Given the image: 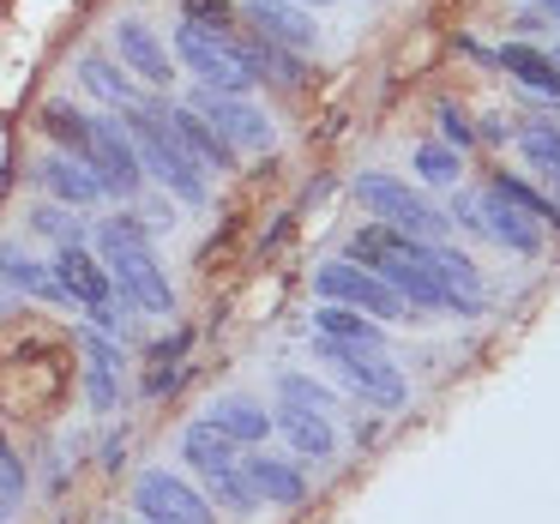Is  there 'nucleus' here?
<instances>
[{
	"mask_svg": "<svg viewBox=\"0 0 560 524\" xmlns=\"http://www.w3.org/2000/svg\"><path fill=\"white\" fill-rule=\"evenodd\" d=\"M434 271H440V283H446V307H452V314H464V319L482 314L488 290H482V271H476L470 259L452 254V247H434Z\"/></svg>",
	"mask_w": 560,
	"mask_h": 524,
	"instance_id": "18",
	"label": "nucleus"
},
{
	"mask_svg": "<svg viewBox=\"0 0 560 524\" xmlns=\"http://www.w3.org/2000/svg\"><path fill=\"white\" fill-rule=\"evenodd\" d=\"M19 494H25V464L13 458V446L0 434V500H19Z\"/></svg>",
	"mask_w": 560,
	"mask_h": 524,
	"instance_id": "33",
	"label": "nucleus"
},
{
	"mask_svg": "<svg viewBox=\"0 0 560 524\" xmlns=\"http://www.w3.org/2000/svg\"><path fill=\"white\" fill-rule=\"evenodd\" d=\"M440 127H446V139H452V145H464V151L476 145V127H470V115H458L452 103L440 109Z\"/></svg>",
	"mask_w": 560,
	"mask_h": 524,
	"instance_id": "35",
	"label": "nucleus"
},
{
	"mask_svg": "<svg viewBox=\"0 0 560 524\" xmlns=\"http://www.w3.org/2000/svg\"><path fill=\"white\" fill-rule=\"evenodd\" d=\"M242 476L259 500H271V506H302L307 500V476H302V464H290V458L254 452V458H242Z\"/></svg>",
	"mask_w": 560,
	"mask_h": 524,
	"instance_id": "16",
	"label": "nucleus"
},
{
	"mask_svg": "<svg viewBox=\"0 0 560 524\" xmlns=\"http://www.w3.org/2000/svg\"><path fill=\"white\" fill-rule=\"evenodd\" d=\"M295 7H314V0H295ZM319 7H326V0H319Z\"/></svg>",
	"mask_w": 560,
	"mask_h": 524,
	"instance_id": "38",
	"label": "nucleus"
},
{
	"mask_svg": "<svg viewBox=\"0 0 560 524\" xmlns=\"http://www.w3.org/2000/svg\"><path fill=\"white\" fill-rule=\"evenodd\" d=\"M319 362H331L343 380H350L355 392H362L374 410H404V398H410V386H404V374L386 362L380 350H362V343H338V338H314Z\"/></svg>",
	"mask_w": 560,
	"mask_h": 524,
	"instance_id": "7",
	"label": "nucleus"
},
{
	"mask_svg": "<svg viewBox=\"0 0 560 524\" xmlns=\"http://www.w3.org/2000/svg\"><path fill=\"white\" fill-rule=\"evenodd\" d=\"M206 416H211V422H218L223 434L235 440V446H259V440L271 434V410H259L254 398H218Z\"/></svg>",
	"mask_w": 560,
	"mask_h": 524,
	"instance_id": "22",
	"label": "nucleus"
},
{
	"mask_svg": "<svg viewBox=\"0 0 560 524\" xmlns=\"http://www.w3.org/2000/svg\"><path fill=\"white\" fill-rule=\"evenodd\" d=\"M121 133L133 139L139 163H145V175H158L163 187H170L182 206H206L211 187H206V170H199L194 158H187V145L170 133V121H163V109H145V103H133V109H121Z\"/></svg>",
	"mask_w": 560,
	"mask_h": 524,
	"instance_id": "3",
	"label": "nucleus"
},
{
	"mask_svg": "<svg viewBox=\"0 0 560 524\" xmlns=\"http://www.w3.org/2000/svg\"><path fill=\"white\" fill-rule=\"evenodd\" d=\"M548 61H555V67H560V49H555V55H548Z\"/></svg>",
	"mask_w": 560,
	"mask_h": 524,
	"instance_id": "39",
	"label": "nucleus"
},
{
	"mask_svg": "<svg viewBox=\"0 0 560 524\" xmlns=\"http://www.w3.org/2000/svg\"><path fill=\"white\" fill-rule=\"evenodd\" d=\"M488 187H494L500 199H512V206H518L524 218H536V223H542V230H560V206H548V199L536 194V187L512 182V175H494V182H488Z\"/></svg>",
	"mask_w": 560,
	"mask_h": 524,
	"instance_id": "30",
	"label": "nucleus"
},
{
	"mask_svg": "<svg viewBox=\"0 0 560 524\" xmlns=\"http://www.w3.org/2000/svg\"><path fill=\"white\" fill-rule=\"evenodd\" d=\"M500 67H506L518 85H530V91H542V97L560 103V67L548 61V49H536V43H506V49H500Z\"/></svg>",
	"mask_w": 560,
	"mask_h": 524,
	"instance_id": "20",
	"label": "nucleus"
},
{
	"mask_svg": "<svg viewBox=\"0 0 560 524\" xmlns=\"http://www.w3.org/2000/svg\"><path fill=\"white\" fill-rule=\"evenodd\" d=\"M133 506L139 519H158V524H218L211 500L199 488H187L175 470H145L133 488Z\"/></svg>",
	"mask_w": 560,
	"mask_h": 524,
	"instance_id": "9",
	"label": "nucleus"
},
{
	"mask_svg": "<svg viewBox=\"0 0 560 524\" xmlns=\"http://www.w3.org/2000/svg\"><path fill=\"white\" fill-rule=\"evenodd\" d=\"M355 199L368 206V218L386 223V230H404V235H422V242H434L440 230H446V218H440V206H428L422 194H416L410 182H398V175H355Z\"/></svg>",
	"mask_w": 560,
	"mask_h": 524,
	"instance_id": "5",
	"label": "nucleus"
},
{
	"mask_svg": "<svg viewBox=\"0 0 560 524\" xmlns=\"http://www.w3.org/2000/svg\"><path fill=\"white\" fill-rule=\"evenodd\" d=\"M85 356H91V410H115V368H121V356L97 331L85 338Z\"/></svg>",
	"mask_w": 560,
	"mask_h": 524,
	"instance_id": "28",
	"label": "nucleus"
},
{
	"mask_svg": "<svg viewBox=\"0 0 560 524\" xmlns=\"http://www.w3.org/2000/svg\"><path fill=\"white\" fill-rule=\"evenodd\" d=\"M0 278L19 283V290H31V295H43V302H73V295L61 290V278H49V266L25 259L19 247H0Z\"/></svg>",
	"mask_w": 560,
	"mask_h": 524,
	"instance_id": "25",
	"label": "nucleus"
},
{
	"mask_svg": "<svg viewBox=\"0 0 560 524\" xmlns=\"http://www.w3.org/2000/svg\"><path fill=\"white\" fill-rule=\"evenodd\" d=\"M314 338H338V343H362V350H380V343H386V331H380V319L355 314V307H343V302H319Z\"/></svg>",
	"mask_w": 560,
	"mask_h": 524,
	"instance_id": "19",
	"label": "nucleus"
},
{
	"mask_svg": "<svg viewBox=\"0 0 560 524\" xmlns=\"http://www.w3.org/2000/svg\"><path fill=\"white\" fill-rule=\"evenodd\" d=\"M452 218L464 223V230H476V235H488V242H500V247H512V254H542V223L536 218H524L512 199H500L494 187H482L476 199H458V211Z\"/></svg>",
	"mask_w": 560,
	"mask_h": 524,
	"instance_id": "8",
	"label": "nucleus"
},
{
	"mask_svg": "<svg viewBox=\"0 0 560 524\" xmlns=\"http://www.w3.org/2000/svg\"><path fill=\"white\" fill-rule=\"evenodd\" d=\"M115 55H121L127 73L145 79L151 91L175 85V61H170V49L158 43V31H151L145 19H121V25H115Z\"/></svg>",
	"mask_w": 560,
	"mask_h": 524,
	"instance_id": "12",
	"label": "nucleus"
},
{
	"mask_svg": "<svg viewBox=\"0 0 560 524\" xmlns=\"http://www.w3.org/2000/svg\"><path fill=\"white\" fill-rule=\"evenodd\" d=\"M247 25H254V37L278 43V49H290V55L314 49V25H307V13L295 0H247Z\"/></svg>",
	"mask_w": 560,
	"mask_h": 524,
	"instance_id": "15",
	"label": "nucleus"
},
{
	"mask_svg": "<svg viewBox=\"0 0 560 524\" xmlns=\"http://www.w3.org/2000/svg\"><path fill=\"white\" fill-rule=\"evenodd\" d=\"M37 175H43V187H49V194L61 199V206H97V199H103L97 175H91L79 158H49Z\"/></svg>",
	"mask_w": 560,
	"mask_h": 524,
	"instance_id": "21",
	"label": "nucleus"
},
{
	"mask_svg": "<svg viewBox=\"0 0 560 524\" xmlns=\"http://www.w3.org/2000/svg\"><path fill=\"white\" fill-rule=\"evenodd\" d=\"M518 151H524V163L560 194V121H524Z\"/></svg>",
	"mask_w": 560,
	"mask_h": 524,
	"instance_id": "24",
	"label": "nucleus"
},
{
	"mask_svg": "<svg viewBox=\"0 0 560 524\" xmlns=\"http://www.w3.org/2000/svg\"><path fill=\"white\" fill-rule=\"evenodd\" d=\"M175 55H182V67L206 91H235V97H247V91L259 85L254 61L242 55V37H230V31H206V25H194V19H182Z\"/></svg>",
	"mask_w": 560,
	"mask_h": 524,
	"instance_id": "4",
	"label": "nucleus"
},
{
	"mask_svg": "<svg viewBox=\"0 0 560 524\" xmlns=\"http://www.w3.org/2000/svg\"><path fill=\"white\" fill-rule=\"evenodd\" d=\"M182 458L194 464L199 476H211V470H223V464H235V440L223 434L211 416H199V422L182 434Z\"/></svg>",
	"mask_w": 560,
	"mask_h": 524,
	"instance_id": "23",
	"label": "nucleus"
},
{
	"mask_svg": "<svg viewBox=\"0 0 560 524\" xmlns=\"http://www.w3.org/2000/svg\"><path fill=\"white\" fill-rule=\"evenodd\" d=\"M163 121H170V133L187 145V158H194L199 170L235 175V163H242V151H235L230 139H223L218 127H211L206 115H199V109H163Z\"/></svg>",
	"mask_w": 560,
	"mask_h": 524,
	"instance_id": "13",
	"label": "nucleus"
},
{
	"mask_svg": "<svg viewBox=\"0 0 560 524\" xmlns=\"http://www.w3.org/2000/svg\"><path fill=\"white\" fill-rule=\"evenodd\" d=\"M278 398L307 404V410H326L331 416V392L319 386V380H307V374H278Z\"/></svg>",
	"mask_w": 560,
	"mask_h": 524,
	"instance_id": "32",
	"label": "nucleus"
},
{
	"mask_svg": "<svg viewBox=\"0 0 560 524\" xmlns=\"http://www.w3.org/2000/svg\"><path fill=\"white\" fill-rule=\"evenodd\" d=\"M206 488H211V494H218L230 512H242V519H247V512H259V494L247 488L242 458H235V464H223V470H211V476H206Z\"/></svg>",
	"mask_w": 560,
	"mask_h": 524,
	"instance_id": "29",
	"label": "nucleus"
},
{
	"mask_svg": "<svg viewBox=\"0 0 560 524\" xmlns=\"http://www.w3.org/2000/svg\"><path fill=\"white\" fill-rule=\"evenodd\" d=\"M314 290L326 295V302H343V307H355V314L380 319V326L404 319V307H410L386 278H380V271L355 266V259H331V266H319V271H314Z\"/></svg>",
	"mask_w": 560,
	"mask_h": 524,
	"instance_id": "6",
	"label": "nucleus"
},
{
	"mask_svg": "<svg viewBox=\"0 0 560 524\" xmlns=\"http://www.w3.org/2000/svg\"><path fill=\"white\" fill-rule=\"evenodd\" d=\"M31 223H37L43 235H55V242H61V247H67V242H79V223H67L61 211H37V218H31Z\"/></svg>",
	"mask_w": 560,
	"mask_h": 524,
	"instance_id": "36",
	"label": "nucleus"
},
{
	"mask_svg": "<svg viewBox=\"0 0 560 524\" xmlns=\"http://www.w3.org/2000/svg\"><path fill=\"white\" fill-rule=\"evenodd\" d=\"M536 7H542V13H548V19H555V25H560V0H536Z\"/></svg>",
	"mask_w": 560,
	"mask_h": 524,
	"instance_id": "37",
	"label": "nucleus"
},
{
	"mask_svg": "<svg viewBox=\"0 0 560 524\" xmlns=\"http://www.w3.org/2000/svg\"><path fill=\"white\" fill-rule=\"evenodd\" d=\"M43 133H49L55 145H67V158H79V163L91 158V115H79L73 103H49V109H43Z\"/></svg>",
	"mask_w": 560,
	"mask_h": 524,
	"instance_id": "27",
	"label": "nucleus"
},
{
	"mask_svg": "<svg viewBox=\"0 0 560 524\" xmlns=\"http://www.w3.org/2000/svg\"><path fill=\"white\" fill-rule=\"evenodd\" d=\"M410 163H416V175H422V182H434V187H452V182H458V151H452V145L422 139Z\"/></svg>",
	"mask_w": 560,
	"mask_h": 524,
	"instance_id": "31",
	"label": "nucleus"
},
{
	"mask_svg": "<svg viewBox=\"0 0 560 524\" xmlns=\"http://www.w3.org/2000/svg\"><path fill=\"white\" fill-rule=\"evenodd\" d=\"M79 79H85V91H91V97L115 103V109H133V103H139L133 79H127L121 67H109L103 55H85V61H79Z\"/></svg>",
	"mask_w": 560,
	"mask_h": 524,
	"instance_id": "26",
	"label": "nucleus"
},
{
	"mask_svg": "<svg viewBox=\"0 0 560 524\" xmlns=\"http://www.w3.org/2000/svg\"><path fill=\"white\" fill-rule=\"evenodd\" d=\"M145 524H158V519H145Z\"/></svg>",
	"mask_w": 560,
	"mask_h": 524,
	"instance_id": "40",
	"label": "nucleus"
},
{
	"mask_svg": "<svg viewBox=\"0 0 560 524\" xmlns=\"http://www.w3.org/2000/svg\"><path fill=\"white\" fill-rule=\"evenodd\" d=\"M55 278H61V290L73 295V302H85V307H103V302L115 295L103 259L85 254V242H67V247H61V259H55Z\"/></svg>",
	"mask_w": 560,
	"mask_h": 524,
	"instance_id": "17",
	"label": "nucleus"
},
{
	"mask_svg": "<svg viewBox=\"0 0 560 524\" xmlns=\"http://www.w3.org/2000/svg\"><path fill=\"white\" fill-rule=\"evenodd\" d=\"M97 247H103V271L127 295V307H139V314H175V283L163 278L158 254H151V223L109 218V223H97Z\"/></svg>",
	"mask_w": 560,
	"mask_h": 524,
	"instance_id": "2",
	"label": "nucleus"
},
{
	"mask_svg": "<svg viewBox=\"0 0 560 524\" xmlns=\"http://www.w3.org/2000/svg\"><path fill=\"white\" fill-rule=\"evenodd\" d=\"M85 170L97 175L103 194H121V199H133L139 187H145V163H139L133 139L121 133V121H91V158H85Z\"/></svg>",
	"mask_w": 560,
	"mask_h": 524,
	"instance_id": "10",
	"label": "nucleus"
},
{
	"mask_svg": "<svg viewBox=\"0 0 560 524\" xmlns=\"http://www.w3.org/2000/svg\"><path fill=\"white\" fill-rule=\"evenodd\" d=\"M187 109L206 115V121L218 127L235 151H271V121L247 97H235V91H206V85H199V97L187 103Z\"/></svg>",
	"mask_w": 560,
	"mask_h": 524,
	"instance_id": "11",
	"label": "nucleus"
},
{
	"mask_svg": "<svg viewBox=\"0 0 560 524\" xmlns=\"http://www.w3.org/2000/svg\"><path fill=\"white\" fill-rule=\"evenodd\" d=\"M187 19L206 31H230V0H187Z\"/></svg>",
	"mask_w": 560,
	"mask_h": 524,
	"instance_id": "34",
	"label": "nucleus"
},
{
	"mask_svg": "<svg viewBox=\"0 0 560 524\" xmlns=\"http://www.w3.org/2000/svg\"><path fill=\"white\" fill-rule=\"evenodd\" d=\"M350 259L368 271H380L410 307H446V283H440V271H434V242H422V235L368 223V230L350 235Z\"/></svg>",
	"mask_w": 560,
	"mask_h": 524,
	"instance_id": "1",
	"label": "nucleus"
},
{
	"mask_svg": "<svg viewBox=\"0 0 560 524\" xmlns=\"http://www.w3.org/2000/svg\"><path fill=\"white\" fill-rule=\"evenodd\" d=\"M271 428H278V434L295 446V458H307V464H326L331 452H338V434H331V416L326 410H307V404L283 398L278 410H271Z\"/></svg>",
	"mask_w": 560,
	"mask_h": 524,
	"instance_id": "14",
	"label": "nucleus"
}]
</instances>
